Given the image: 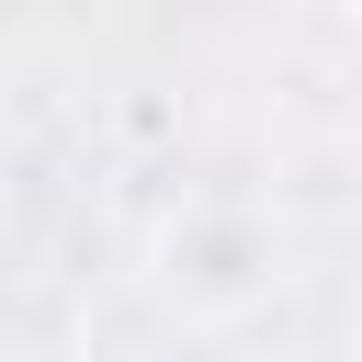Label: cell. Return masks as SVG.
I'll list each match as a JSON object with an SVG mask.
<instances>
[{
	"instance_id": "cell-3",
	"label": "cell",
	"mask_w": 362,
	"mask_h": 362,
	"mask_svg": "<svg viewBox=\"0 0 362 362\" xmlns=\"http://www.w3.org/2000/svg\"><path fill=\"white\" fill-rule=\"evenodd\" d=\"M351 11H362V0H351Z\"/></svg>"
},
{
	"instance_id": "cell-1",
	"label": "cell",
	"mask_w": 362,
	"mask_h": 362,
	"mask_svg": "<svg viewBox=\"0 0 362 362\" xmlns=\"http://www.w3.org/2000/svg\"><path fill=\"white\" fill-rule=\"evenodd\" d=\"M158 283H170L181 305L226 317V305H249V294L272 283V226H260V215H226V204H192V215L158 238Z\"/></svg>"
},
{
	"instance_id": "cell-2",
	"label": "cell",
	"mask_w": 362,
	"mask_h": 362,
	"mask_svg": "<svg viewBox=\"0 0 362 362\" xmlns=\"http://www.w3.org/2000/svg\"><path fill=\"white\" fill-rule=\"evenodd\" d=\"M272 362H305V351H272Z\"/></svg>"
}]
</instances>
